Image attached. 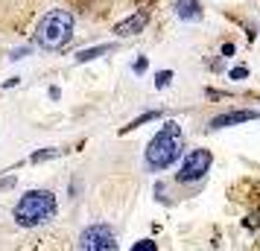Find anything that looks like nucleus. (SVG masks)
I'll use <instances>...</instances> for the list:
<instances>
[{"instance_id":"nucleus-1","label":"nucleus","mask_w":260,"mask_h":251,"mask_svg":"<svg viewBox=\"0 0 260 251\" xmlns=\"http://www.w3.org/2000/svg\"><path fill=\"white\" fill-rule=\"evenodd\" d=\"M181 152H184V129H181V123L167 120V123L152 135V140H149L146 149H143L146 170H149V173H164V170H170L176 161H181Z\"/></svg>"},{"instance_id":"nucleus-2","label":"nucleus","mask_w":260,"mask_h":251,"mask_svg":"<svg viewBox=\"0 0 260 251\" xmlns=\"http://www.w3.org/2000/svg\"><path fill=\"white\" fill-rule=\"evenodd\" d=\"M56 213H59V202H56V193L53 190H29L12 208V219H15L18 228L44 225V222L56 219Z\"/></svg>"},{"instance_id":"nucleus-3","label":"nucleus","mask_w":260,"mask_h":251,"mask_svg":"<svg viewBox=\"0 0 260 251\" xmlns=\"http://www.w3.org/2000/svg\"><path fill=\"white\" fill-rule=\"evenodd\" d=\"M73 38V12L70 9H50L35 26V44L44 50H64Z\"/></svg>"},{"instance_id":"nucleus-4","label":"nucleus","mask_w":260,"mask_h":251,"mask_svg":"<svg viewBox=\"0 0 260 251\" xmlns=\"http://www.w3.org/2000/svg\"><path fill=\"white\" fill-rule=\"evenodd\" d=\"M211 164H214L211 149H193V152H187V155L181 158L179 173H176V181H179V184H199V181L208 178Z\"/></svg>"},{"instance_id":"nucleus-5","label":"nucleus","mask_w":260,"mask_h":251,"mask_svg":"<svg viewBox=\"0 0 260 251\" xmlns=\"http://www.w3.org/2000/svg\"><path fill=\"white\" fill-rule=\"evenodd\" d=\"M79 251H120L117 234L108 222H94L79 234Z\"/></svg>"},{"instance_id":"nucleus-6","label":"nucleus","mask_w":260,"mask_h":251,"mask_svg":"<svg viewBox=\"0 0 260 251\" xmlns=\"http://www.w3.org/2000/svg\"><path fill=\"white\" fill-rule=\"evenodd\" d=\"M146 23H149V12L140 9V12L123 18V20H117L111 32H114V38H135V35H140V32L146 29Z\"/></svg>"},{"instance_id":"nucleus-7","label":"nucleus","mask_w":260,"mask_h":251,"mask_svg":"<svg viewBox=\"0 0 260 251\" xmlns=\"http://www.w3.org/2000/svg\"><path fill=\"white\" fill-rule=\"evenodd\" d=\"M260 111L255 108H237V111H225V114H217L211 123H208V129L211 132H220V129H228V126H240V123H249V120H258Z\"/></svg>"},{"instance_id":"nucleus-8","label":"nucleus","mask_w":260,"mask_h":251,"mask_svg":"<svg viewBox=\"0 0 260 251\" xmlns=\"http://www.w3.org/2000/svg\"><path fill=\"white\" fill-rule=\"evenodd\" d=\"M176 15H179L181 20H202V18H205L199 0H176Z\"/></svg>"},{"instance_id":"nucleus-9","label":"nucleus","mask_w":260,"mask_h":251,"mask_svg":"<svg viewBox=\"0 0 260 251\" xmlns=\"http://www.w3.org/2000/svg\"><path fill=\"white\" fill-rule=\"evenodd\" d=\"M117 44H97V47H85L76 53V64H85V61H94V58H102L108 53H114Z\"/></svg>"},{"instance_id":"nucleus-10","label":"nucleus","mask_w":260,"mask_h":251,"mask_svg":"<svg viewBox=\"0 0 260 251\" xmlns=\"http://www.w3.org/2000/svg\"><path fill=\"white\" fill-rule=\"evenodd\" d=\"M149 120H161V111H143L140 117H135L129 126H123V135L126 132H132V129H138V126H143V123H149Z\"/></svg>"},{"instance_id":"nucleus-11","label":"nucleus","mask_w":260,"mask_h":251,"mask_svg":"<svg viewBox=\"0 0 260 251\" xmlns=\"http://www.w3.org/2000/svg\"><path fill=\"white\" fill-rule=\"evenodd\" d=\"M61 152H64V149H41V152H35V155H32L29 161H32V164H41V161H50V158H59Z\"/></svg>"},{"instance_id":"nucleus-12","label":"nucleus","mask_w":260,"mask_h":251,"mask_svg":"<svg viewBox=\"0 0 260 251\" xmlns=\"http://www.w3.org/2000/svg\"><path fill=\"white\" fill-rule=\"evenodd\" d=\"M170 82H173V70H161V73L155 76V88H158V91H161V88H167Z\"/></svg>"},{"instance_id":"nucleus-13","label":"nucleus","mask_w":260,"mask_h":251,"mask_svg":"<svg viewBox=\"0 0 260 251\" xmlns=\"http://www.w3.org/2000/svg\"><path fill=\"white\" fill-rule=\"evenodd\" d=\"M132 251H158V243L155 240H138L132 246Z\"/></svg>"},{"instance_id":"nucleus-14","label":"nucleus","mask_w":260,"mask_h":251,"mask_svg":"<svg viewBox=\"0 0 260 251\" xmlns=\"http://www.w3.org/2000/svg\"><path fill=\"white\" fill-rule=\"evenodd\" d=\"M146 67H149V58H146V56H140V58H135V61H132V70H135L138 76H140V73H146Z\"/></svg>"},{"instance_id":"nucleus-15","label":"nucleus","mask_w":260,"mask_h":251,"mask_svg":"<svg viewBox=\"0 0 260 251\" xmlns=\"http://www.w3.org/2000/svg\"><path fill=\"white\" fill-rule=\"evenodd\" d=\"M228 76H231L234 82H240V79H246V76H249V67H246V64H237V67H231V73H228Z\"/></svg>"},{"instance_id":"nucleus-16","label":"nucleus","mask_w":260,"mask_h":251,"mask_svg":"<svg viewBox=\"0 0 260 251\" xmlns=\"http://www.w3.org/2000/svg\"><path fill=\"white\" fill-rule=\"evenodd\" d=\"M234 53H237V47H234V41H225V44H222V56H225V58H231Z\"/></svg>"},{"instance_id":"nucleus-17","label":"nucleus","mask_w":260,"mask_h":251,"mask_svg":"<svg viewBox=\"0 0 260 251\" xmlns=\"http://www.w3.org/2000/svg\"><path fill=\"white\" fill-rule=\"evenodd\" d=\"M23 56H29V47H20V50H12V61H18V58H23Z\"/></svg>"},{"instance_id":"nucleus-18","label":"nucleus","mask_w":260,"mask_h":251,"mask_svg":"<svg viewBox=\"0 0 260 251\" xmlns=\"http://www.w3.org/2000/svg\"><path fill=\"white\" fill-rule=\"evenodd\" d=\"M9 187H15V178H12V175H9V178H3V181H0V190H9Z\"/></svg>"},{"instance_id":"nucleus-19","label":"nucleus","mask_w":260,"mask_h":251,"mask_svg":"<svg viewBox=\"0 0 260 251\" xmlns=\"http://www.w3.org/2000/svg\"><path fill=\"white\" fill-rule=\"evenodd\" d=\"M152 3H155V0H135L138 9H146V6H152Z\"/></svg>"},{"instance_id":"nucleus-20","label":"nucleus","mask_w":260,"mask_h":251,"mask_svg":"<svg viewBox=\"0 0 260 251\" xmlns=\"http://www.w3.org/2000/svg\"><path fill=\"white\" fill-rule=\"evenodd\" d=\"M59 97H61V91H59V88L53 85V88H50V99H59Z\"/></svg>"},{"instance_id":"nucleus-21","label":"nucleus","mask_w":260,"mask_h":251,"mask_svg":"<svg viewBox=\"0 0 260 251\" xmlns=\"http://www.w3.org/2000/svg\"><path fill=\"white\" fill-rule=\"evenodd\" d=\"M91 3H97V0H91Z\"/></svg>"}]
</instances>
